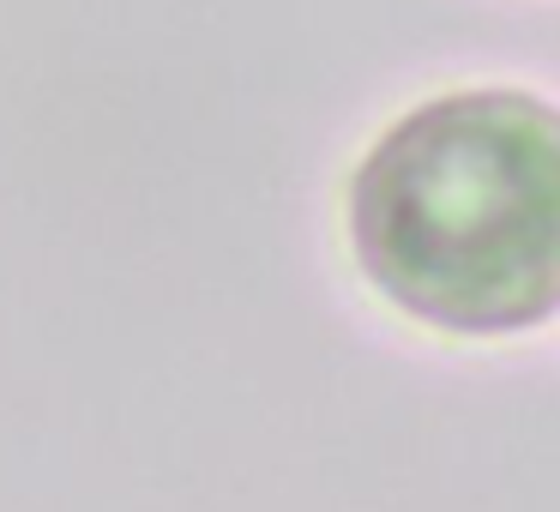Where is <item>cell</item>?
<instances>
[{
  "mask_svg": "<svg viewBox=\"0 0 560 512\" xmlns=\"http://www.w3.org/2000/svg\"><path fill=\"white\" fill-rule=\"evenodd\" d=\"M362 278L452 338L560 314V109L530 91H446L368 146L350 175Z\"/></svg>",
  "mask_w": 560,
  "mask_h": 512,
  "instance_id": "1",
  "label": "cell"
}]
</instances>
